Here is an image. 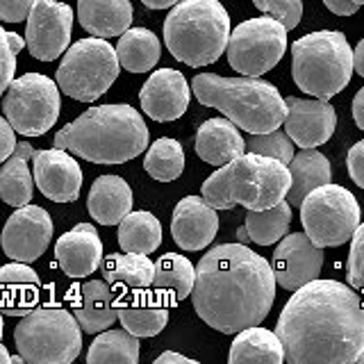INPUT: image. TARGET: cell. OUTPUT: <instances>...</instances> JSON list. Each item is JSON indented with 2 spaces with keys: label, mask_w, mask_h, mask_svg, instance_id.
Masks as SVG:
<instances>
[{
  "label": "cell",
  "mask_w": 364,
  "mask_h": 364,
  "mask_svg": "<svg viewBox=\"0 0 364 364\" xmlns=\"http://www.w3.org/2000/svg\"><path fill=\"white\" fill-rule=\"evenodd\" d=\"M276 335L289 364H355L364 348V303L350 284L312 280L282 307Z\"/></svg>",
  "instance_id": "6da1fadb"
},
{
  "label": "cell",
  "mask_w": 364,
  "mask_h": 364,
  "mask_svg": "<svg viewBox=\"0 0 364 364\" xmlns=\"http://www.w3.org/2000/svg\"><path fill=\"white\" fill-rule=\"evenodd\" d=\"M193 310L223 335L259 326L276 301V276L269 262L246 244H221L196 267Z\"/></svg>",
  "instance_id": "7a4b0ae2"
},
{
  "label": "cell",
  "mask_w": 364,
  "mask_h": 364,
  "mask_svg": "<svg viewBox=\"0 0 364 364\" xmlns=\"http://www.w3.org/2000/svg\"><path fill=\"white\" fill-rule=\"evenodd\" d=\"M148 146V128L132 105H96L55 134L62 148L94 164H123Z\"/></svg>",
  "instance_id": "3957f363"
},
{
  "label": "cell",
  "mask_w": 364,
  "mask_h": 364,
  "mask_svg": "<svg viewBox=\"0 0 364 364\" xmlns=\"http://www.w3.org/2000/svg\"><path fill=\"white\" fill-rule=\"evenodd\" d=\"M191 91L200 105L219 109L248 134L278 130L287 114L280 91L255 75L223 77L198 73L191 80Z\"/></svg>",
  "instance_id": "277c9868"
},
{
  "label": "cell",
  "mask_w": 364,
  "mask_h": 364,
  "mask_svg": "<svg viewBox=\"0 0 364 364\" xmlns=\"http://www.w3.org/2000/svg\"><path fill=\"white\" fill-rule=\"evenodd\" d=\"M291 185L289 166L264 155H239L203 182V200L214 210H267L284 200Z\"/></svg>",
  "instance_id": "5b68a950"
},
{
  "label": "cell",
  "mask_w": 364,
  "mask_h": 364,
  "mask_svg": "<svg viewBox=\"0 0 364 364\" xmlns=\"http://www.w3.org/2000/svg\"><path fill=\"white\" fill-rule=\"evenodd\" d=\"M230 16L219 0H180L164 21V43L191 68L214 64L228 48Z\"/></svg>",
  "instance_id": "8992f818"
},
{
  "label": "cell",
  "mask_w": 364,
  "mask_h": 364,
  "mask_svg": "<svg viewBox=\"0 0 364 364\" xmlns=\"http://www.w3.org/2000/svg\"><path fill=\"white\" fill-rule=\"evenodd\" d=\"M291 75L301 91L328 100L350 82L353 50L337 30H318L291 43Z\"/></svg>",
  "instance_id": "52a82bcc"
},
{
  "label": "cell",
  "mask_w": 364,
  "mask_h": 364,
  "mask_svg": "<svg viewBox=\"0 0 364 364\" xmlns=\"http://www.w3.org/2000/svg\"><path fill=\"white\" fill-rule=\"evenodd\" d=\"M16 348L30 364H68L82 350V328L60 305H41L21 316Z\"/></svg>",
  "instance_id": "ba28073f"
},
{
  "label": "cell",
  "mask_w": 364,
  "mask_h": 364,
  "mask_svg": "<svg viewBox=\"0 0 364 364\" xmlns=\"http://www.w3.org/2000/svg\"><path fill=\"white\" fill-rule=\"evenodd\" d=\"M119 57L107 39L87 37L66 50L55 73L57 87L80 102H94L117 82Z\"/></svg>",
  "instance_id": "9c48e42d"
},
{
  "label": "cell",
  "mask_w": 364,
  "mask_h": 364,
  "mask_svg": "<svg viewBox=\"0 0 364 364\" xmlns=\"http://www.w3.org/2000/svg\"><path fill=\"white\" fill-rule=\"evenodd\" d=\"M301 221L314 246L335 248L346 244L358 230L360 205L348 189L326 182L303 198Z\"/></svg>",
  "instance_id": "30bf717a"
},
{
  "label": "cell",
  "mask_w": 364,
  "mask_h": 364,
  "mask_svg": "<svg viewBox=\"0 0 364 364\" xmlns=\"http://www.w3.org/2000/svg\"><path fill=\"white\" fill-rule=\"evenodd\" d=\"M5 119L23 136H41L60 119V87L48 75L26 73L5 91Z\"/></svg>",
  "instance_id": "8fae6325"
},
{
  "label": "cell",
  "mask_w": 364,
  "mask_h": 364,
  "mask_svg": "<svg viewBox=\"0 0 364 364\" xmlns=\"http://www.w3.org/2000/svg\"><path fill=\"white\" fill-rule=\"evenodd\" d=\"M284 50H287V28L278 18L262 16L239 23L230 30L228 39V62L242 75H255L271 71Z\"/></svg>",
  "instance_id": "7c38bea8"
},
{
  "label": "cell",
  "mask_w": 364,
  "mask_h": 364,
  "mask_svg": "<svg viewBox=\"0 0 364 364\" xmlns=\"http://www.w3.org/2000/svg\"><path fill=\"white\" fill-rule=\"evenodd\" d=\"M73 30V9L60 0H34L26 26V46L32 57L53 62L66 53Z\"/></svg>",
  "instance_id": "4fadbf2b"
},
{
  "label": "cell",
  "mask_w": 364,
  "mask_h": 364,
  "mask_svg": "<svg viewBox=\"0 0 364 364\" xmlns=\"http://www.w3.org/2000/svg\"><path fill=\"white\" fill-rule=\"evenodd\" d=\"M53 239V221L50 214L39 205H23L9 216L0 244L9 259L30 262L39 259Z\"/></svg>",
  "instance_id": "5bb4252c"
},
{
  "label": "cell",
  "mask_w": 364,
  "mask_h": 364,
  "mask_svg": "<svg viewBox=\"0 0 364 364\" xmlns=\"http://www.w3.org/2000/svg\"><path fill=\"white\" fill-rule=\"evenodd\" d=\"M323 267V248L310 242L305 232L284 235L273 253V276L280 287L296 291L318 278Z\"/></svg>",
  "instance_id": "9a60e30c"
},
{
  "label": "cell",
  "mask_w": 364,
  "mask_h": 364,
  "mask_svg": "<svg viewBox=\"0 0 364 364\" xmlns=\"http://www.w3.org/2000/svg\"><path fill=\"white\" fill-rule=\"evenodd\" d=\"M284 132L301 148H314L326 144L337 128V112L328 100L321 98H284Z\"/></svg>",
  "instance_id": "2e32d148"
},
{
  "label": "cell",
  "mask_w": 364,
  "mask_h": 364,
  "mask_svg": "<svg viewBox=\"0 0 364 364\" xmlns=\"http://www.w3.org/2000/svg\"><path fill=\"white\" fill-rule=\"evenodd\" d=\"M34 182L46 198L55 203H73L82 189V168L62 148L34 151Z\"/></svg>",
  "instance_id": "e0dca14e"
},
{
  "label": "cell",
  "mask_w": 364,
  "mask_h": 364,
  "mask_svg": "<svg viewBox=\"0 0 364 364\" xmlns=\"http://www.w3.org/2000/svg\"><path fill=\"white\" fill-rule=\"evenodd\" d=\"M189 96L187 80L176 68H159L151 73L139 91L141 109L159 123L180 119L189 107Z\"/></svg>",
  "instance_id": "ac0fdd59"
},
{
  "label": "cell",
  "mask_w": 364,
  "mask_h": 364,
  "mask_svg": "<svg viewBox=\"0 0 364 364\" xmlns=\"http://www.w3.org/2000/svg\"><path fill=\"white\" fill-rule=\"evenodd\" d=\"M117 318L134 337H155L168 323V303L151 287L121 291L114 299Z\"/></svg>",
  "instance_id": "d6986e66"
},
{
  "label": "cell",
  "mask_w": 364,
  "mask_h": 364,
  "mask_svg": "<svg viewBox=\"0 0 364 364\" xmlns=\"http://www.w3.org/2000/svg\"><path fill=\"white\" fill-rule=\"evenodd\" d=\"M219 232V216L212 205L205 203L200 196L182 198L171 219V235L176 244L185 250H203L212 244Z\"/></svg>",
  "instance_id": "ffe728a7"
},
{
  "label": "cell",
  "mask_w": 364,
  "mask_h": 364,
  "mask_svg": "<svg viewBox=\"0 0 364 364\" xmlns=\"http://www.w3.org/2000/svg\"><path fill=\"white\" fill-rule=\"evenodd\" d=\"M55 257L60 269L71 278H87L102 262V242L91 223H77L64 232L55 244Z\"/></svg>",
  "instance_id": "44dd1931"
},
{
  "label": "cell",
  "mask_w": 364,
  "mask_h": 364,
  "mask_svg": "<svg viewBox=\"0 0 364 364\" xmlns=\"http://www.w3.org/2000/svg\"><path fill=\"white\" fill-rule=\"evenodd\" d=\"M73 291V316L85 333L98 335L114 326L117 307H114V289L107 284V280H87Z\"/></svg>",
  "instance_id": "7402d4cb"
},
{
  "label": "cell",
  "mask_w": 364,
  "mask_h": 364,
  "mask_svg": "<svg viewBox=\"0 0 364 364\" xmlns=\"http://www.w3.org/2000/svg\"><path fill=\"white\" fill-rule=\"evenodd\" d=\"M41 280L26 262L0 267V312L7 316H23L39 305Z\"/></svg>",
  "instance_id": "603a6c76"
},
{
  "label": "cell",
  "mask_w": 364,
  "mask_h": 364,
  "mask_svg": "<svg viewBox=\"0 0 364 364\" xmlns=\"http://www.w3.org/2000/svg\"><path fill=\"white\" fill-rule=\"evenodd\" d=\"M244 151L246 141L230 119H208L196 132V153L208 164L223 166Z\"/></svg>",
  "instance_id": "cb8c5ba5"
},
{
  "label": "cell",
  "mask_w": 364,
  "mask_h": 364,
  "mask_svg": "<svg viewBox=\"0 0 364 364\" xmlns=\"http://www.w3.org/2000/svg\"><path fill=\"white\" fill-rule=\"evenodd\" d=\"M132 189L121 176H100L89 189L87 208L100 225H117L132 210Z\"/></svg>",
  "instance_id": "d4e9b609"
},
{
  "label": "cell",
  "mask_w": 364,
  "mask_h": 364,
  "mask_svg": "<svg viewBox=\"0 0 364 364\" xmlns=\"http://www.w3.org/2000/svg\"><path fill=\"white\" fill-rule=\"evenodd\" d=\"M77 21L94 37H119L132 23V3L130 0H77Z\"/></svg>",
  "instance_id": "484cf974"
},
{
  "label": "cell",
  "mask_w": 364,
  "mask_h": 364,
  "mask_svg": "<svg viewBox=\"0 0 364 364\" xmlns=\"http://www.w3.org/2000/svg\"><path fill=\"white\" fill-rule=\"evenodd\" d=\"M289 173H291V185L284 200H287L291 208H301L303 198L310 193L312 189L326 185L333 178V168L323 153L314 151V148H303L299 155L291 157Z\"/></svg>",
  "instance_id": "4316f807"
},
{
  "label": "cell",
  "mask_w": 364,
  "mask_h": 364,
  "mask_svg": "<svg viewBox=\"0 0 364 364\" xmlns=\"http://www.w3.org/2000/svg\"><path fill=\"white\" fill-rule=\"evenodd\" d=\"M32 157L34 148L28 141H21L0 168V198L11 208H23L32 200L34 178L30 176L28 166Z\"/></svg>",
  "instance_id": "83f0119b"
},
{
  "label": "cell",
  "mask_w": 364,
  "mask_h": 364,
  "mask_svg": "<svg viewBox=\"0 0 364 364\" xmlns=\"http://www.w3.org/2000/svg\"><path fill=\"white\" fill-rule=\"evenodd\" d=\"M102 278L107 280L112 289L130 291V289H144L151 287L155 264L151 257L144 253H112L100 262Z\"/></svg>",
  "instance_id": "f1b7e54d"
},
{
  "label": "cell",
  "mask_w": 364,
  "mask_h": 364,
  "mask_svg": "<svg viewBox=\"0 0 364 364\" xmlns=\"http://www.w3.org/2000/svg\"><path fill=\"white\" fill-rule=\"evenodd\" d=\"M193 280H196V269H193L191 262L185 255L166 253L155 262L151 287L168 305H176L191 296Z\"/></svg>",
  "instance_id": "f546056e"
},
{
  "label": "cell",
  "mask_w": 364,
  "mask_h": 364,
  "mask_svg": "<svg viewBox=\"0 0 364 364\" xmlns=\"http://www.w3.org/2000/svg\"><path fill=\"white\" fill-rule=\"evenodd\" d=\"M228 360H230V364H246V362L280 364L284 362V348L273 330L250 326L235 333V341L230 346Z\"/></svg>",
  "instance_id": "4dcf8cb0"
},
{
  "label": "cell",
  "mask_w": 364,
  "mask_h": 364,
  "mask_svg": "<svg viewBox=\"0 0 364 364\" xmlns=\"http://www.w3.org/2000/svg\"><path fill=\"white\" fill-rule=\"evenodd\" d=\"M119 64L130 73H148L159 62V41L146 28H128L117 46Z\"/></svg>",
  "instance_id": "1f68e13d"
},
{
  "label": "cell",
  "mask_w": 364,
  "mask_h": 364,
  "mask_svg": "<svg viewBox=\"0 0 364 364\" xmlns=\"http://www.w3.org/2000/svg\"><path fill=\"white\" fill-rule=\"evenodd\" d=\"M162 244V225L151 212H128L119 223V246L125 253H153Z\"/></svg>",
  "instance_id": "d6a6232c"
},
{
  "label": "cell",
  "mask_w": 364,
  "mask_h": 364,
  "mask_svg": "<svg viewBox=\"0 0 364 364\" xmlns=\"http://www.w3.org/2000/svg\"><path fill=\"white\" fill-rule=\"evenodd\" d=\"M289 223H291V205L287 200H280L267 210H248L244 228L250 242H255L259 246H271L287 235Z\"/></svg>",
  "instance_id": "836d02e7"
},
{
  "label": "cell",
  "mask_w": 364,
  "mask_h": 364,
  "mask_svg": "<svg viewBox=\"0 0 364 364\" xmlns=\"http://www.w3.org/2000/svg\"><path fill=\"white\" fill-rule=\"evenodd\" d=\"M89 364H136L139 362V337H134L128 330H102L91 341L87 353Z\"/></svg>",
  "instance_id": "e575fe53"
},
{
  "label": "cell",
  "mask_w": 364,
  "mask_h": 364,
  "mask_svg": "<svg viewBox=\"0 0 364 364\" xmlns=\"http://www.w3.org/2000/svg\"><path fill=\"white\" fill-rule=\"evenodd\" d=\"M144 168L148 176L159 182H173L180 178L185 171V151H182L180 141L168 139V136L153 141L144 157Z\"/></svg>",
  "instance_id": "d590c367"
},
{
  "label": "cell",
  "mask_w": 364,
  "mask_h": 364,
  "mask_svg": "<svg viewBox=\"0 0 364 364\" xmlns=\"http://www.w3.org/2000/svg\"><path fill=\"white\" fill-rule=\"evenodd\" d=\"M246 151L255 155L273 157L282 164H289L294 157V141L289 139L287 132L271 130L262 134H250L246 141Z\"/></svg>",
  "instance_id": "8d00e7d4"
},
{
  "label": "cell",
  "mask_w": 364,
  "mask_h": 364,
  "mask_svg": "<svg viewBox=\"0 0 364 364\" xmlns=\"http://www.w3.org/2000/svg\"><path fill=\"white\" fill-rule=\"evenodd\" d=\"M253 5L267 16L278 18L287 30H294L301 23L303 3L301 0H253Z\"/></svg>",
  "instance_id": "74e56055"
},
{
  "label": "cell",
  "mask_w": 364,
  "mask_h": 364,
  "mask_svg": "<svg viewBox=\"0 0 364 364\" xmlns=\"http://www.w3.org/2000/svg\"><path fill=\"white\" fill-rule=\"evenodd\" d=\"M346 278H348L350 287L364 296V223H360L358 230L353 232V237H350Z\"/></svg>",
  "instance_id": "f35d334b"
},
{
  "label": "cell",
  "mask_w": 364,
  "mask_h": 364,
  "mask_svg": "<svg viewBox=\"0 0 364 364\" xmlns=\"http://www.w3.org/2000/svg\"><path fill=\"white\" fill-rule=\"evenodd\" d=\"M16 50L11 48L7 32L0 28V96L5 94L7 87L14 80V71H16Z\"/></svg>",
  "instance_id": "ab89813d"
},
{
  "label": "cell",
  "mask_w": 364,
  "mask_h": 364,
  "mask_svg": "<svg viewBox=\"0 0 364 364\" xmlns=\"http://www.w3.org/2000/svg\"><path fill=\"white\" fill-rule=\"evenodd\" d=\"M34 0H0V21L5 23H21L28 18Z\"/></svg>",
  "instance_id": "60d3db41"
},
{
  "label": "cell",
  "mask_w": 364,
  "mask_h": 364,
  "mask_svg": "<svg viewBox=\"0 0 364 364\" xmlns=\"http://www.w3.org/2000/svg\"><path fill=\"white\" fill-rule=\"evenodd\" d=\"M346 166H348L350 180L364 189V139L358 141L355 146H350L348 157H346Z\"/></svg>",
  "instance_id": "b9f144b4"
},
{
  "label": "cell",
  "mask_w": 364,
  "mask_h": 364,
  "mask_svg": "<svg viewBox=\"0 0 364 364\" xmlns=\"http://www.w3.org/2000/svg\"><path fill=\"white\" fill-rule=\"evenodd\" d=\"M14 148H16L14 128H11L5 117H0V164H3L11 153H14Z\"/></svg>",
  "instance_id": "7bdbcfd3"
},
{
  "label": "cell",
  "mask_w": 364,
  "mask_h": 364,
  "mask_svg": "<svg viewBox=\"0 0 364 364\" xmlns=\"http://www.w3.org/2000/svg\"><path fill=\"white\" fill-rule=\"evenodd\" d=\"M323 5L337 16H353L358 11V5L353 0H323Z\"/></svg>",
  "instance_id": "ee69618b"
},
{
  "label": "cell",
  "mask_w": 364,
  "mask_h": 364,
  "mask_svg": "<svg viewBox=\"0 0 364 364\" xmlns=\"http://www.w3.org/2000/svg\"><path fill=\"white\" fill-rule=\"evenodd\" d=\"M353 119H355L358 128L364 130V87L353 98Z\"/></svg>",
  "instance_id": "f6af8a7d"
},
{
  "label": "cell",
  "mask_w": 364,
  "mask_h": 364,
  "mask_svg": "<svg viewBox=\"0 0 364 364\" xmlns=\"http://www.w3.org/2000/svg\"><path fill=\"white\" fill-rule=\"evenodd\" d=\"M353 68H355V73L364 77V39L358 43V48L353 50Z\"/></svg>",
  "instance_id": "bcb514c9"
},
{
  "label": "cell",
  "mask_w": 364,
  "mask_h": 364,
  "mask_svg": "<svg viewBox=\"0 0 364 364\" xmlns=\"http://www.w3.org/2000/svg\"><path fill=\"white\" fill-rule=\"evenodd\" d=\"M157 364H164V362H182V364H196V360H191V358H187V355H180V353H171V350H166V353H162L157 360H155Z\"/></svg>",
  "instance_id": "7dc6e473"
},
{
  "label": "cell",
  "mask_w": 364,
  "mask_h": 364,
  "mask_svg": "<svg viewBox=\"0 0 364 364\" xmlns=\"http://www.w3.org/2000/svg\"><path fill=\"white\" fill-rule=\"evenodd\" d=\"M141 3L146 7H151V9H168V7L178 5L180 0H141Z\"/></svg>",
  "instance_id": "c3c4849f"
},
{
  "label": "cell",
  "mask_w": 364,
  "mask_h": 364,
  "mask_svg": "<svg viewBox=\"0 0 364 364\" xmlns=\"http://www.w3.org/2000/svg\"><path fill=\"white\" fill-rule=\"evenodd\" d=\"M0 364H11V355L3 344H0Z\"/></svg>",
  "instance_id": "681fc988"
},
{
  "label": "cell",
  "mask_w": 364,
  "mask_h": 364,
  "mask_svg": "<svg viewBox=\"0 0 364 364\" xmlns=\"http://www.w3.org/2000/svg\"><path fill=\"white\" fill-rule=\"evenodd\" d=\"M237 239H239V244L250 242V239H248V232H246V228H239V230H237Z\"/></svg>",
  "instance_id": "f907efd6"
},
{
  "label": "cell",
  "mask_w": 364,
  "mask_h": 364,
  "mask_svg": "<svg viewBox=\"0 0 364 364\" xmlns=\"http://www.w3.org/2000/svg\"><path fill=\"white\" fill-rule=\"evenodd\" d=\"M355 364H364V348L360 350V355L355 358Z\"/></svg>",
  "instance_id": "816d5d0a"
},
{
  "label": "cell",
  "mask_w": 364,
  "mask_h": 364,
  "mask_svg": "<svg viewBox=\"0 0 364 364\" xmlns=\"http://www.w3.org/2000/svg\"><path fill=\"white\" fill-rule=\"evenodd\" d=\"M0 339H3V312H0Z\"/></svg>",
  "instance_id": "f5cc1de1"
},
{
  "label": "cell",
  "mask_w": 364,
  "mask_h": 364,
  "mask_svg": "<svg viewBox=\"0 0 364 364\" xmlns=\"http://www.w3.org/2000/svg\"><path fill=\"white\" fill-rule=\"evenodd\" d=\"M353 3H355V5L360 7V5H364V0H353Z\"/></svg>",
  "instance_id": "db71d44e"
}]
</instances>
